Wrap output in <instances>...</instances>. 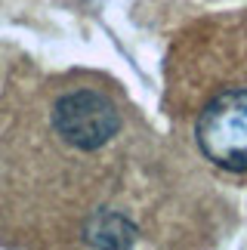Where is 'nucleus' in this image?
Listing matches in <instances>:
<instances>
[{"mask_svg":"<svg viewBox=\"0 0 247 250\" xmlns=\"http://www.w3.org/2000/svg\"><path fill=\"white\" fill-rule=\"evenodd\" d=\"M53 127L68 146L81 148V151H96L118 136L121 111L105 93L74 90L56 99Z\"/></svg>","mask_w":247,"mask_h":250,"instance_id":"2","label":"nucleus"},{"mask_svg":"<svg viewBox=\"0 0 247 250\" xmlns=\"http://www.w3.org/2000/svg\"><path fill=\"white\" fill-rule=\"evenodd\" d=\"M83 241L90 247H130L136 241V226L127 213L102 207L83 223Z\"/></svg>","mask_w":247,"mask_h":250,"instance_id":"3","label":"nucleus"},{"mask_svg":"<svg viewBox=\"0 0 247 250\" xmlns=\"http://www.w3.org/2000/svg\"><path fill=\"white\" fill-rule=\"evenodd\" d=\"M198 148L216 167L247 173V90H226L213 96L195 124Z\"/></svg>","mask_w":247,"mask_h":250,"instance_id":"1","label":"nucleus"}]
</instances>
